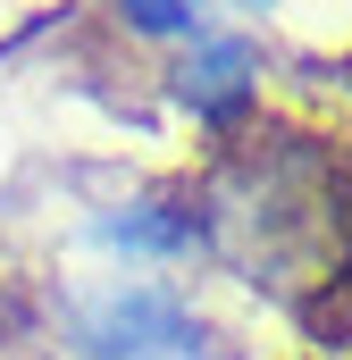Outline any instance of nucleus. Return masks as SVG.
I'll return each instance as SVG.
<instances>
[{
    "mask_svg": "<svg viewBox=\"0 0 352 360\" xmlns=\"http://www.w3.org/2000/svg\"><path fill=\"white\" fill-rule=\"evenodd\" d=\"M51 335L68 360H210V319L193 302V285L176 276H118L101 269L59 293Z\"/></svg>",
    "mask_w": 352,
    "mask_h": 360,
    "instance_id": "1",
    "label": "nucleus"
},
{
    "mask_svg": "<svg viewBox=\"0 0 352 360\" xmlns=\"http://www.w3.org/2000/svg\"><path fill=\"white\" fill-rule=\"evenodd\" d=\"M268 92V51L260 34H244V25H210L201 42H184L168 59V101L201 126V134H244V117L260 109Z\"/></svg>",
    "mask_w": 352,
    "mask_h": 360,
    "instance_id": "2",
    "label": "nucleus"
},
{
    "mask_svg": "<svg viewBox=\"0 0 352 360\" xmlns=\"http://www.w3.org/2000/svg\"><path fill=\"white\" fill-rule=\"evenodd\" d=\"M84 252H101L118 276H176L184 260H201L193 184H184V193H126V201H101V210L84 218Z\"/></svg>",
    "mask_w": 352,
    "mask_h": 360,
    "instance_id": "3",
    "label": "nucleus"
},
{
    "mask_svg": "<svg viewBox=\"0 0 352 360\" xmlns=\"http://www.w3.org/2000/svg\"><path fill=\"white\" fill-rule=\"evenodd\" d=\"M109 8V25L126 34V42H143V51H184V42H201L210 25H218V8L210 0H101Z\"/></svg>",
    "mask_w": 352,
    "mask_h": 360,
    "instance_id": "4",
    "label": "nucleus"
},
{
    "mask_svg": "<svg viewBox=\"0 0 352 360\" xmlns=\"http://www.w3.org/2000/svg\"><path fill=\"white\" fill-rule=\"evenodd\" d=\"M210 8H235V17H268V8H285V0H210Z\"/></svg>",
    "mask_w": 352,
    "mask_h": 360,
    "instance_id": "5",
    "label": "nucleus"
}]
</instances>
